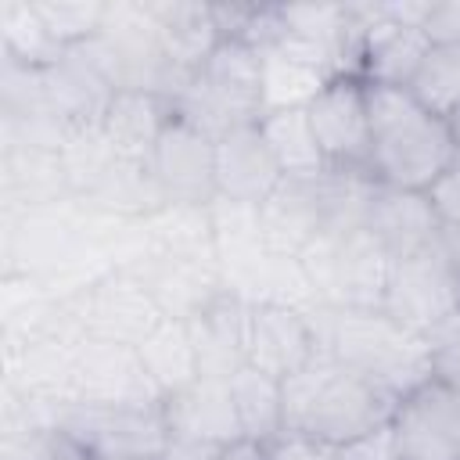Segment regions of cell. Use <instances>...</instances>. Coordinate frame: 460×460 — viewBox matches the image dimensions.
Listing matches in <instances>:
<instances>
[{
  "instance_id": "6da1fadb",
  "label": "cell",
  "mask_w": 460,
  "mask_h": 460,
  "mask_svg": "<svg viewBox=\"0 0 460 460\" xmlns=\"http://www.w3.org/2000/svg\"><path fill=\"white\" fill-rule=\"evenodd\" d=\"M284 385V431L316 438L331 449L349 446L352 438L381 428L392 420L395 395L370 377L334 363L331 356L316 352L298 374Z\"/></svg>"
},
{
  "instance_id": "7a4b0ae2",
  "label": "cell",
  "mask_w": 460,
  "mask_h": 460,
  "mask_svg": "<svg viewBox=\"0 0 460 460\" xmlns=\"http://www.w3.org/2000/svg\"><path fill=\"white\" fill-rule=\"evenodd\" d=\"M370 104V172L381 187L428 190L456 158L453 129L395 86H367Z\"/></svg>"
},
{
  "instance_id": "3957f363",
  "label": "cell",
  "mask_w": 460,
  "mask_h": 460,
  "mask_svg": "<svg viewBox=\"0 0 460 460\" xmlns=\"http://www.w3.org/2000/svg\"><path fill=\"white\" fill-rule=\"evenodd\" d=\"M316 345L334 363L370 377L402 399L410 388L431 377L428 338L392 320L385 309H338L316 305L313 313Z\"/></svg>"
},
{
  "instance_id": "277c9868",
  "label": "cell",
  "mask_w": 460,
  "mask_h": 460,
  "mask_svg": "<svg viewBox=\"0 0 460 460\" xmlns=\"http://www.w3.org/2000/svg\"><path fill=\"white\" fill-rule=\"evenodd\" d=\"M172 111L205 129L212 140L230 133L234 126H248L262 119V61L259 50L237 40H223L212 58L183 79L172 93Z\"/></svg>"
},
{
  "instance_id": "5b68a950",
  "label": "cell",
  "mask_w": 460,
  "mask_h": 460,
  "mask_svg": "<svg viewBox=\"0 0 460 460\" xmlns=\"http://www.w3.org/2000/svg\"><path fill=\"white\" fill-rule=\"evenodd\" d=\"M298 259L313 280L316 305H338V309L385 305L392 255L381 248V241L367 226L327 234L316 244H309Z\"/></svg>"
},
{
  "instance_id": "8992f818",
  "label": "cell",
  "mask_w": 460,
  "mask_h": 460,
  "mask_svg": "<svg viewBox=\"0 0 460 460\" xmlns=\"http://www.w3.org/2000/svg\"><path fill=\"white\" fill-rule=\"evenodd\" d=\"M381 309L417 334H428L453 316L460 309V244L442 234L435 244L392 259Z\"/></svg>"
},
{
  "instance_id": "52a82bcc",
  "label": "cell",
  "mask_w": 460,
  "mask_h": 460,
  "mask_svg": "<svg viewBox=\"0 0 460 460\" xmlns=\"http://www.w3.org/2000/svg\"><path fill=\"white\" fill-rule=\"evenodd\" d=\"M54 428L79 438L97 460H158L169 438L162 402L108 406V402H61Z\"/></svg>"
},
{
  "instance_id": "ba28073f",
  "label": "cell",
  "mask_w": 460,
  "mask_h": 460,
  "mask_svg": "<svg viewBox=\"0 0 460 460\" xmlns=\"http://www.w3.org/2000/svg\"><path fill=\"white\" fill-rule=\"evenodd\" d=\"M75 327L83 338H101V341H119V345H140L165 316L151 291L126 270H111L79 295L65 298Z\"/></svg>"
},
{
  "instance_id": "9c48e42d",
  "label": "cell",
  "mask_w": 460,
  "mask_h": 460,
  "mask_svg": "<svg viewBox=\"0 0 460 460\" xmlns=\"http://www.w3.org/2000/svg\"><path fill=\"white\" fill-rule=\"evenodd\" d=\"M327 169L370 176V104L367 83L356 75H334L305 108ZM377 183V180H374Z\"/></svg>"
},
{
  "instance_id": "30bf717a",
  "label": "cell",
  "mask_w": 460,
  "mask_h": 460,
  "mask_svg": "<svg viewBox=\"0 0 460 460\" xmlns=\"http://www.w3.org/2000/svg\"><path fill=\"white\" fill-rule=\"evenodd\" d=\"M392 431L406 460H460V392L420 381L395 402Z\"/></svg>"
},
{
  "instance_id": "8fae6325",
  "label": "cell",
  "mask_w": 460,
  "mask_h": 460,
  "mask_svg": "<svg viewBox=\"0 0 460 460\" xmlns=\"http://www.w3.org/2000/svg\"><path fill=\"white\" fill-rule=\"evenodd\" d=\"M147 165L169 205H208L216 198V140L176 111Z\"/></svg>"
},
{
  "instance_id": "7c38bea8",
  "label": "cell",
  "mask_w": 460,
  "mask_h": 460,
  "mask_svg": "<svg viewBox=\"0 0 460 460\" xmlns=\"http://www.w3.org/2000/svg\"><path fill=\"white\" fill-rule=\"evenodd\" d=\"M75 399L79 402H108V406H147L162 402L155 381L147 377L140 352L133 345L83 338L79 367H75Z\"/></svg>"
},
{
  "instance_id": "4fadbf2b",
  "label": "cell",
  "mask_w": 460,
  "mask_h": 460,
  "mask_svg": "<svg viewBox=\"0 0 460 460\" xmlns=\"http://www.w3.org/2000/svg\"><path fill=\"white\" fill-rule=\"evenodd\" d=\"M359 25H363V58H359V79L367 86H395L406 90L417 75L431 36L424 29L395 25L381 14V0H359L352 4Z\"/></svg>"
},
{
  "instance_id": "5bb4252c",
  "label": "cell",
  "mask_w": 460,
  "mask_h": 460,
  "mask_svg": "<svg viewBox=\"0 0 460 460\" xmlns=\"http://www.w3.org/2000/svg\"><path fill=\"white\" fill-rule=\"evenodd\" d=\"M83 338L47 334L25 345H0L4 352V388L22 392L40 402H72L75 399V367Z\"/></svg>"
},
{
  "instance_id": "9a60e30c",
  "label": "cell",
  "mask_w": 460,
  "mask_h": 460,
  "mask_svg": "<svg viewBox=\"0 0 460 460\" xmlns=\"http://www.w3.org/2000/svg\"><path fill=\"white\" fill-rule=\"evenodd\" d=\"M320 352L316 327L305 309L291 305H252L248 323V367L288 381Z\"/></svg>"
},
{
  "instance_id": "2e32d148",
  "label": "cell",
  "mask_w": 460,
  "mask_h": 460,
  "mask_svg": "<svg viewBox=\"0 0 460 460\" xmlns=\"http://www.w3.org/2000/svg\"><path fill=\"white\" fill-rule=\"evenodd\" d=\"M280 183H284V172L259 122L234 126L216 140V198L262 208Z\"/></svg>"
},
{
  "instance_id": "e0dca14e",
  "label": "cell",
  "mask_w": 460,
  "mask_h": 460,
  "mask_svg": "<svg viewBox=\"0 0 460 460\" xmlns=\"http://www.w3.org/2000/svg\"><path fill=\"white\" fill-rule=\"evenodd\" d=\"M248 323L252 305L226 288L187 320L201 377H234L248 363Z\"/></svg>"
},
{
  "instance_id": "ac0fdd59",
  "label": "cell",
  "mask_w": 460,
  "mask_h": 460,
  "mask_svg": "<svg viewBox=\"0 0 460 460\" xmlns=\"http://www.w3.org/2000/svg\"><path fill=\"white\" fill-rule=\"evenodd\" d=\"M363 226L381 241V248L392 259L413 255L446 234L428 190H399V187H381V183L370 194Z\"/></svg>"
},
{
  "instance_id": "d6986e66",
  "label": "cell",
  "mask_w": 460,
  "mask_h": 460,
  "mask_svg": "<svg viewBox=\"0 0 460 460\" xmlns=\"http://www.w3.org/2000/svg\"><path fill=\"white\" fill-rule=\"evenodd\" d=\"M126 273H133L151 291L162 316H172V320H190L198 309H205L223 291V277L216 262L180 259L165 252H151Z\"/></svg>"
},
{
  "instance_id": "ffe728a7",
  "label": "cell",
  "mask_w": 460,
  "mask_h": 460,
  "mask_svg": "<svg viewBox=\"0 0 460 460\" xmlns=\"http://www.w3.org/2000/svg\"><path fill=\"white\" fill-rule=\"evenodd\" d=\"M72 198L58 151L0 144V208L25 212Z\"/></svg>"
},
{
  "instance_id": "44dd1931",
  "label": "cell",
  "mask_w": 460,
  "mask_h": 460,
  "mask_svg": "<svg viewBox=\"0 0 460 460\" xmlns=\"http://www.w3.org/2000/svg\"><path fill=\"white\" fill-rule=\"evenodd\" d=\"M162 413L172 435H190V438H205L216 446H230L244 438L234 399H230V381L223 377H198L194 385L165 395Z\"/></svg>"
},
{
  "instance_id": "7402d4cb",
  "label": "cell",
  "mask_w": 460,
  "mask_h": 460,
  "mask_svg": "<svg viewBox=\"0 0 460 460\" xmlns=\"http://www.w3.org/2000/svg\"><path fill=\"white\" fill-rule=\"evenodd\" d=\"M147 11L155 18L162 50L169 58V65L180 75H194L212 50L223 43L216 18H212V4H198V0H147Z\"/></svg>"
},
{
  "instance_id": "603a6c76",
  "label": "cell",
  "mask_w": 460,
  "mask_h": 460,
  "mask_svg": "<svg viewBox=\"0 0 460 460\" xmlns=\"http://www.w3.org/2000/svg\"><path fill=\"white\" fill-rule=\"evenodd\" d=\"M169 119H172L169 97L147 93V90H119L101 122H104L119 158L147 162Z\"/></svg>"
},
{
  "instance_id": "cb8c5ba5",
  "label": "cell",
  "mask_w": 460,
  "mask_h": 460,
  "mask_svg": "<svg viewBox=\"0 0 460 460\" xmlns=\"http://www.w3.org/2000/svg\"><path fill=\"white\" fill-rule=\"evenodd\" d=\"M83 201L115 219H151L158 208L169 205L151 165L133 158H115L101 183L90 194H83Z\"/></svg>"
},
{
  "instance_id": "d4e9b609",
  "label": "cell",
  "mask_w": 460,
  "mask_h": 460,
  "mask_svg": "<svg viewBox=\"0 0 460 460\" xmlns=\"http://www.w3.org/2000/svg\"><path fill=\"white\" fill-rule=\"evenodd\" d=\"M140 363L147 370V377L155 381L158 395H172L187 385H194L201 377L198 370V352H194V341H190V331H187V320H172L165 316L140 345Z\"/></svg>"
},
{
  "instance_id": "484cf974",
  "label": "cell",
  "mask_w": 460,
  "mask_h": 460,
  "mask_svg": "<svg viewBox=\"0 0 460 460\" xmlns=\"http://www.w3.org/2000/svg\"><path fill=\"white\" fill-rule=\"evenodd\" d=\"M226 381H230V399L237 410L241 435L259 446H270L273 438H280L284 435V385L248 363Z\"/></svg>"
},
{
  "instance_id": "4316f807",
  "label": "cell",
  "mask_w": 460,
  "mask_h": 460,
  "mask_svg": "<svg viewBox=\"0 0 460 460\" xmlns=\"http://www.w3.org/2000/svg\"><path fill=\"white\" fill-rule=\"evenodd\" d=\"M259 129L284 172V180H309L327 172L323 151L316 144V133L309 126L305 108H288V111H266L259 119Z\"/></svg>"
},
{
  "instance_id": "83f0119b",
  "label": "cell",
  "mask_w": 460,
  "mask_h": 460,
  "mask_svg": "<svg viewBox=\"0 0 460 460\" xmlns=\"http://www.w3.org/2000/svg\"><path fill=\"white\" fill-rule=\"evenodd\" d=\"M259 61H262V108L266 111L309 108L313 97L334 79L327 68L309 65V61H302V58H295L280 47L259 50Z\"/></svg>"
},
{
  "instance_id": "f1b7e54d",
  "label": "cell",
  "mask_w": 460,
  "mask_h": 460,
  "mask_svg": "<svg viewBox=\"0 0 460 460\" xmlns=\"http://www.w3.org/2000/svg\"><path fill=\"white\" fill-rule=\"evenodd\" d=\"M147 230L155 237V252L216 262V237H212L208 205H165L147 219Z\"/></svg>"
},
{
  "instance_id": "f546056e",
  "label": "cell",
  "mask_w": 460,
  "mask_h": 460,
  "mask_svg": "<svg viewBox=\"0 0 460 460\" xmlns=\"http://www.w3.org/2000/svg\"><path fill=\"white\" fill-rule=\"evenodd\" d=\"M58 158H61L65 180L72 187V198H83V194H90L101 183V176L111 169V162L119 155H115V144H111L104 122L97 119V122H75V126H68Z\"/></svg>"
},
{
  "instance_id": "4dcf8cb0",
  "label": "cell",
  "mask_w": 460,
  "mask_h": 460,
  "mask_svg": "<svg viewBox=\"0 0 460 460\" xmlns=\"http://www.w3.org/2000/svg\"><path fill=\"white\" fill-rule=\"evenodd\" d=\"M0 54L36 68L58 61L61 47L43 29V18L36 14L32 0H0Z\"/></svg>"
},
{
  "instance_id": "1f68e13d",
  "label": "cell",
  "mask_w": 460,
  "mask_h": 460,
  "mask_svg": "<svg viewBox=\"0 0 460 460\" xmlns=\"http://www.w3.org/2000/svg\"><path fill=\"white\" fill-rule=\"evenodd\" d=\"M410 97L424 104L428 111L449 119L460 104V47L453 43H431L417 75L410 79Z\"/></svg>"
},
{
  "instance_id": "d6a6232c",
  "label": "cell",
  "mask_w": 460,
  "mask_h": 460,
  "mask_svg": "<svg viewBox=\"0 0 460 460\" xmlns=\"http://www.w3.org/2000/svg\"><path fill=\"white\" fill-rule=\"evenodd\" d=\"M32 4H36V14L43 18V29L61 50L101 36L104 14H108V0H32Z\"/></svg>"
},
{
  "instance_id": "836d02e7",
  "label": "cell",
  "mask_w": 460,
  "mask_h": 460,
  "mask_svg": "<svg viewBox=\"0 0 460 460\" xmlns=\"http://www.w3.org/2000/svg\"><path fill=\"white\" fill-rule=\"evenodd\" d=\"M424 338H428L431 377L460 392V309L453 316H446L435 331H428Z\"/></svg>"
},
{
  "instance_id": "e575fe53",
  "label": "cell",
  "mask_w": 460,
  "mask_h": 460,
  "mask_svg": "<svg viewBox=\"0 0 460 460\" xmlns=\"http://www.w3.org/2000/svg\"><path fill=\"white\" fill-rule=\"evenodd\" d=\"M428 198L438 212V223L446 230V237L460 244V158L428 187Z\"/></svg>"
},
{
  "instance_id": "d590c367",
  "label": "cell",
  "mask_w": 460,
  "mask_h": 460,
  "mask_svg": "<svg viewBox=\"0 0 460 460\" xmlns=\"http://www.w3.org/2000/svg\"><path fill=\"white\" fill-rule=\"evenodd\" d=\"M334 460H402L399 453V442H395V431H392V420L352 438L349 446L334 449Z\"/></svg>"
},
{
  "instance_id": "8d00e7d4",
  "label": "cell",
  "mask_w": 460,
  "mask_h": 460,
  "mask_svg": "<svg viewBox=\"0 0 460 460\" xmlns=\"http://www.w3.org/2000/svg\"><path fill=\"white\" fill-rule=\"evenodd\" d=\"M266 460H334V449L316 442V438L284 431L280 438H273L266 446Z\"/></svg>"
},
{
  "instance_id": "74e56055",
  "label": "cell",
  "mask_w": 460,
  "mask_h": 460,
  "mask_svg": "<svg viewBox=\"0 0 460 460\" xmlns=\"http://www.w3.org/2000/svg\"><path fill=\"white\" fill-rule=\"evenodd\" d=\"M32 460H97L79 438H72L68 431L61 428H47L40 446H36V456Z\"/></svg>"
},
{
  "instance_id": "f35d334b",
  "label": "cell",
  "mask_w": 460,
  "mask_h": 460,
  "mask_svg": "<svg viewBox=\"0 0 460 460\" xmlns=\"http://www.w3.org/2000/svg\"><path fill=\"white\" fill-rule=\"evenodd\" d=\"M424 32L431 36V43H453V47H460V0H435Z\"/></svg>"
},
{
  "instance_id": "ab89813d",
  "label": "cell",
  "mask_w": 460,
  "mask_h": 460,
  "mask_svg": "<svg viewBox=\"0 0 460 460\" xmlns=\"http://www.w3.org/2000/svg\"><path fill=\"white\" fill-rule=\"evenodd\" d=\"M223 446L216 442H205V438H190V435H172L165 438V449L158 460H216Z\"/></svg>"
},
{
  "instance_id": "60d3db41",
  "label": "cell",
  "mask_w": 460,
  "mask_h": 460,
  "mask_svg": "<svg viewBox=\"0 0 460 460\" xmlns=\"http://www.w3.org/2000/svg\"><path fill=\"white\" fill-rule=\"evenodd\" d=\"M216 460H266V446H259L252 438H237V442L223 446Z\"/></svg>"
},
{
  "instance_id": "b9f144b4",
  "label": "cell",
  "mask_w": 460,
  "mask_h": 460,
  "mask_svg": "<svg viewBox=\"0 0 460 460\" xmlns=\"http://www.w3.org/2000/svg\"><path fill=\"white\" fill-rule=\"evenodd\" d=\"M446 122H449V129H453V140H456V151H460V104H456V111H453Z\"/></svg>"
},
{
  "instance_id": "7bdbcfd3",
  "label": "cell",
  "mask_w": 460,
  "mask_h": 460,
  "mask_svg": "<svg viewBox=\"0 0 460 460\" xmlns=\"http://www.w3.org/2000/svg\"><path fill=\"white\" fill-rule=\"evenodd\" d=\"M402 460H406V456H402Z\"/></svg>"
}]
</instances>
